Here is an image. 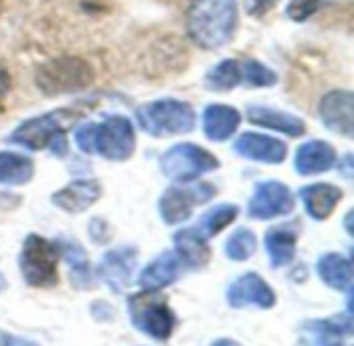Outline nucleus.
I'll use <instances>...</instances> for the list:
<instances>
[{"mask_svg": "<svg viewBox=\"0 0 354 346\" xmlns=\"http://www.w3.org/2000/svg\"><path fill=\"white\" fill-rule=\"evenodd\" d=\"M236 0H191L187 10V33L203 50L224 48L236 31Z\"/></svg>", "mask_w": 354, "mask_h": 346, "instance_id": "1", "label": "nucleus"}, {"mask_svg": "<svg viewBox=\"0 0 354 346\" xmlns=\"http://www.w3.org/2000/svg\"><path fill=\"white\" fill-rule=\"evenodd\" d=\"M77 145L85 154H100L106 160L122 162L135 152V129L127 116L112 114L104 122H87L75 133Z\"/></svg>", "mask_w": 354, "mask_h": 346, "instance_id": "2", "label": "nucleus"}, {"mask_svg": "<svg viewBox=\"0 0 354 346\" xmlns=\"http://www.w3.org/2000/svg\"><path fill=\"white\" fill-rule=\"evenodd\" d=\"M93 83L91 64L79 56H58L39 64L35 85L46 95H62L89 87Z\"/></svg>", "mask_w": 354, "mask_h": 346, "instance_id": "3", "label": "nucleus"}, {"mask_svg": "<svg viewBox=\"0 0 354 346\" xmlns=\"http://www.w3.org/2000/svg\"><path fill=\"white\" fill-rule=\"evenodd\" d=\"M60 247L39 235H29L19 255L23 280L33 289H48L58 282Z\"/></svg>", "mask_w": 354, "mask_h": 346, "instance_id": "4", "label": "nucleus"}, {"mask_svg": "<svg viewBox=\"0 0 354 346\" xmlns=\"http://www.w3.org/2000/svg\"><path fill=\"white\" fill-rule=\"evenodd\" d=\"M141 129L153 137L189 133L195 127V110L183 100H158L137 110Z\"/></svg>", "mask_w": 354, "mask_h": 346, "instance_id": "5", "label": "nucleus"}, {"mask_svg": "<svg viewBox=\"0 0 354 346\" xmlns=\"http://www.w3.org/2000/svg\"><path fill=\"white\" fill-rule=\"evenodd\" d=\"M129 313L133 326L156 340L170 338L176 326L174 311L168 307L166 297L158 295V291H143L141 295H133L129 299Z\"/></svg>", "mask_w": 354, "mask_h": 346, "instance_id": "6", "label": "nucleus"}, {"mask_svg": "<svg viewBox=\"0 0 354 346\" xmlns=\"http://www.w3.org/2000/svg\"><path fill=\"white\" fill-rule=\"evenodd\" d=\"M79 116H81L79 110L58 108V110H52L48 114H41V116H35V118L21 122L10 133L8 139L21 147H27V149H44L46 145L60 139L62 131L66 127H71Z\"/></svg>", "mask_w": 354, "mask_h": 346, "instance_id": "7", "label": "nucleus"}, {"mask_svg": "<svg viewBox=\"0 0 354 346\" xmlns=\"http://www.w3.org/2000/svg\"><path fill=\"white\" fill-rule=\"evenodd\" d=\"M162 172L178 183L193 181L205 172H212L218 168V160L207 149L195 145V143H178L172 145L162 158H160Z\"/></svg>", "mask_w": 354, "mask_h": 346, "instance_id": "8", "label": "nucleus"}, {"mask_svg": "<svg viewBox=\"0 0 354 346\" xmlns=\"http://www.w3.org/2000/svg\"><path fill=\"white\" fill-rule=\"evenodd\" d=\"M216 195V187L209 183L170 187L160 199V216L166 224H180L191 218L193 210Z\"/></svg>", "mask_w": 354, "mask_h": 346, "instance_id": "9", "label": "nucleus"}, {"mask_svg": "<svg viewBox=\"0 0 354 346\" xmlns=\"http://www.w3.org/2000/svg\"><path fill=\"white\" fill-rule=\"evenodd\" d=\"M292 210H295V197L290 189L280 181H268L257 185L249 201V216L257 220H272L278 216H286Z\"/></svg>", "mask_w": 354, "mask_h": 346, "instance_id": "10", "label": "nucleus"}, {"mask_svg": "<svg viewBox=\"0 0 354 346\" xmlns=\"http://www.w3.org/2000/svg\"><path fill=\"white\" fill-rule=\"evenodd\" d=\"M226 299H228V305L234 309H245V307L270 309L276 305V293L259 274H253V272L234 280L228 289Z\"/></svg>", "mask_w": 354, "mask_h": 346, "instance_id": "11", "label": "nucleus"}, {"mask_svg": "<svg viewBox=\"0 0 354 346\" xmlns=\"http://www.w3.org/2000/svg\"><path fill=\"white\" fill-rule=\"evenodd\" d=\"M354 95L351 91L336 89L324 95L319 102V116L324 125L344 137H353L354 133Z\"/></svg>", "mask_w": 354, "mask_h": 346, "instance_id": "12", "label": "nucleus"}, {"mask_svg": "<svg viewBox=\"0 0 354 346\" xmlns=\"http://www.w3.org/2000/svg\"><path fill=\"white\" fill-rule=\"evenodd\" d=\"M137 264V251L135 247H120L108 251L100 264H97V276L102 282H106L114 293H120L129 286L133 270Z\"/></svg>", "mask_w": 354, "mask_h": 346, "instance_id": "13", "label": "nucleus"}, {"mask_svg": "<svg viewBox=\"0 0 354 346\" xmlns=\"http://www.w3.org/2000/svg\"><path fill=\"white\" fill-rule=\"evenodd\" d=\"M353 332V322L348 316L334 320H313L303 324L301 340L305 346H344V338Z\"/></svg>", "mask_w": 354, "mask_h": 346, "instance_id": "14", "label": "nucleus"}, {"mask_svg": "<svg viewBox=\"0 0 354 346\" xmlns=\"http://www.w3.org/2000/svg\"><path fill=\"white\" fill-rule=\"evenodd\" d=\"M236 154L243 158L255 160V162H266V164H280L286 160L288 147L284 141L259 133H243L236 143H234Z\"/></svg>", "mask_w": 354, "mask_h": 346, "instance_id": "15", "label": "nucleus"}, {"mask_svg": "<svg viewBox=\"0 0 354 346\" xmlns=\"http://www.w3.org/2000/svg\"><path fill=\"white\" fill-rule=\"evenodd\" d=\"M100 197H102V187L97 181L79 179V181L68 183L60 191H56L52 195V201H54V206H58L60 210H64L68 214H79V212H85L87 208H91Z\"/></svg>", "mask_w": 354, "mask_h": 346, "instance_id": "16", "label": "nucleus"}, {"mask_svg": "<svg viewBox=\"0 0 354 346\" xmlns=\"http://www.w3.org/2000/svg\"><path fill=\"white\" fill-rule=\"evenodd\" d=\"M178 276H180V260L178 255L166 251L143 268L139 276V286L143 291H162L172 282H176Z\"/></svg>", "mask_w": 354, "mask_h": 346, "instance_id": "17", "label": "nucleus"}, {"mask_svg": "<svg viewBox=\"0 0 354 346\" xmlns=\"http://www.w3.org/2000/svg\"><path fill=\"white\" fill-rule=\"evenodd\" d=\"M174 247L178 260L193 270L205 268L212 260V249L207 245V239L197 228L178 230L174 235Z\"/></svg>", "mask_w": 354, "mask_h": 346, "instance_id": "18", "label": "nucleus"}, {"mask_svg": "<svg viewBox=\"0 0 354 346\" xmlns=\"http://www.w3.org/2000/svg\"><path fill=\"white\" fill-rule=\"evenodd\" d=\"M301 199L305 203V210L315 220H326L340 203L342 189L330 185V183H315L305 189H301Z\"/></svg>", "mask_w": 354, "mask_h": 346, "instance_id": "19", "label": "nucleus"}, {"mask_svg": "<svg viewBox=\"0 0 354 346\" xmlns=\"http://www.w3.org/2000/svg\"><path fill=\"white\" fill-rule=\"evenodd\" d=\"M336 162V152L330 143L326 141H309L299 147L297 158H295V168L303 176L319 174L326 172L334 166Z\"/></svg>", "mask_w": 354, "mask_h": 346, "instance_id": "20", "label": "nucleus"}, {"mask_svg": "<svg viewBox=\"0 0 354 346\" xmlns=\"http://www.w3.org/2000/svg\"><path fill=\"white\" fill-rule=\"evenodd\" d=\"M247 116L253 125H261L266 129L280 131V133L290 135V137H301L307 131L305 122L299 116L288 114V112H280V110H272L266 106H249Z\"/></svg>", "mask_w": 354, "mask_h": 346, "instance_id": "21", "label": "nucleus"}, {"mask_svg": "<svg viewBox=\"0 0 354 346\" xmlns=\"http://www.w3.org/2000/svg\"><path fill=\"white\" fill-rule=\"evenodd\" d=\"M241 125V114L232 106L214 104L203 112V131L212 141H226Z\"/></svg>", "mask_w": 354, "mask_h": 346, "instance_id": "22", "label": "nucleus"}, {"mask_svg": "<svg viewBox=\"0 0 354 346\" xmlns=\"http://www.w3.org/2000/svg\"><path fill=\"white\" fill-rule=\"evenodd\" d=\"M317 274L330 289L346 293H351L353 289V264L340 253H326L324 257H319Z\"/></svg>", "mask_w": 354, "mask_h": 346, "instance_id": "23", "label": "nucleus"}, {"mask_svg": "<svg viewBox=\"0 0 354 346\" xmlns=\"http://www.w3.org/2000/svg\"><path fill=\"white\" fill-rule=\"evenodd\" d=\"M266 249L274 268H284L295 260L297 235L288 228H274L266 235Z\"/></svg>", "mask_w": 354, "mask_h": 346, "instance_id": "24", "label": "nucleus"}, {"mask_svg": "<svg viewBox=\"0 0 354 346\" xmlns=\"http://www.w3.org/2000/svg\"><path fill=\"white\" fill-rule=\"evenodd\" d=\"M33 176V162L23 154L0 152V183L25 185Z\"/></svg>", "mask_w": 354, "mask_h": 346, "instance_id": "25", "label": "nucleus"}, {"mask_svg": "<svg viewBox=\"0 0 354 346\" xmlns=\"http://www.w3.org/2000/svg\"><path fill=\"white\" fill-rule=\"evenodd\" d=\"M243 81L241 62L234 58L218 62L207 75H205V87L212 91H230Z\"/></svg>", "mask_w": 354, "mask_h": 346, "instance_id": "26", "label": "nucleus"}, {"mask_svg": "<svg viewBox=\"0 0 354 346\" xmlns=\"http://www.w3.org/2000/svg\"><path fill=\"white\" fill-rule=\"evenodd\" d=\"M236 216H239V208L234 203H222V206L212 208L207 214H203L201 220H199V224L195 228L205 239H209V237H216L226 226H230L236 220Z\"/></svg>", "mask_w": 354, "mask_h": 346, "instance_id": "27", "label": "nucleus"}, {"mask_svg": "<svg viewBox=\"0 0 354 346\" xmlns=\"http://www.w3.org/2000/svg\"><path fill=\"white\" fill-rule=\"evenodd\" d=\"M224 251H226V255L232 262H245V260L253 257V253L257 251V239H255V235L249 228H239L226 241Z\"/></svg>", "mask_w": 354, "mask_h": 346, "instance_id": "28", "label": "nucleus"}, {"mask_svg": "<svg viewBox=\"0 0 354 346\" xmlns=\"http://www.w3.org/2000/svg\"><path fill=\"white\" fill-rule=\"evenodd\" d=\"M241 73H243V81L249 87H272L278 81V75L270 66H266L263 62L253 60V58H249L241 64Z\"/></svg>", "mask_w": 354, "mask_h": 346, "instance_id": "29", "label": "nucleus"}, {"mask_svg": "<svg viewBox=\"0 0 354 346\" xmlns=\"http://www.w3.org/2000/svg\"><path fill=\"white\" fill-rule=\"evenodd\" d=\"M62 249H64L66 262H68V266H71V276H73V280H75L79 286H87V282H89V262H87L85 251H83L79 245H73V243H66Z\"/></svg>", "mask_w": 354, "mask_h": 346, "instance_id": "30", "label": "nucleus"}, {"mask_svg": "<svg viewBox=\"0 0 354 346\" xmlns=\"http://www.w3.org/2000/svg\"><path fill=\"white\" fill-rule=\"evenodd\" d=\"M324 6V0H290L286 6V17L301 23L313 17Z\"/></svg>", "mask_w": 354, "mask_h": 346, "instance_id": "31", "label": "nucleus"}, {"mask_svg": "<svg viewBox=\"0 0 354 346\" xmlns=\"http://www.w3.org/2000/svg\"><path fill=\"white\" fill-rule=\"evenodd\" d=\"M243 2H245L247 12L253 15V17H259V15L268 12L276 4V0H243Z\"/></svg>", "mask_w": 354, "mask_h": 346, "instance_id": "32", "label": "nucleus"}, {"mask_svg": "<svg viewBox=\"0 0 354 346\" xmlns=\"http://www.w3.org/2000/svg\"><path fill=\"white\" fill-rule=\"evenodd\" d=\"M0 346H37V345H35V343H29V340H23V338H17V336H10V334L0 332Z\"/></svg>", "mask_w": 354, "mask_h": 346, "instance_id": "33", "label": "nucleus"}, {"mask_svg": "<svg viewBox=\"0 0 354 346\" xmlns=\"http://www.w3.org/2000/svg\"><path fill=\"white\" fill-rule=\"evenodd\" d=\"M8 89H10V75H8V71L0 64V100L8 93Z\"/></svg>", "mask_w": 354, "mask_h": 346, "instance_id": "34", "label": "nucleus"}, {"mask_svg": "<svg viewBox=\"0 0 354 346\" xmlns=\"http://www.w3.org/2000/svg\"><path fill=\"white\" fill-rule=\"evenodd\" d=\"M351 162H353V156H346V158H344V168H342V172H344V176H346V179H351V176H353Z\"/></svg>", "mask_w": 354, "mask_h": 346, "instance_id": "35", "label": "nucleus"}, {"mask_svg": "<svg viewBox=\"0 0 354 346\" xmlns=\"http://www.w3.org/2000/svg\"><path fill=\"white\" fill-rule=\"evenodd\" d=\"M212 346H241L239 343H234V340H230V338H222V340H216Z\"/></svg>", "mask_w": 354, "mask_h": 346, "instance_id": "36", "label": "nucleus"}, {"mask_svg": "<svg viewBox=\"0 0 354 346\" xmlns=\"http://www.w3.org/2000/svg\"><path fill=\"white\" fill-rule=\"evenodd\" d=\"M4 286H6V280H4V276L0 274V293L4 291Z\"/></svg>", "mask_w": 354, "mask_h": 346, "instance_id": "37", "label": "nucleus"}]
</instances>
